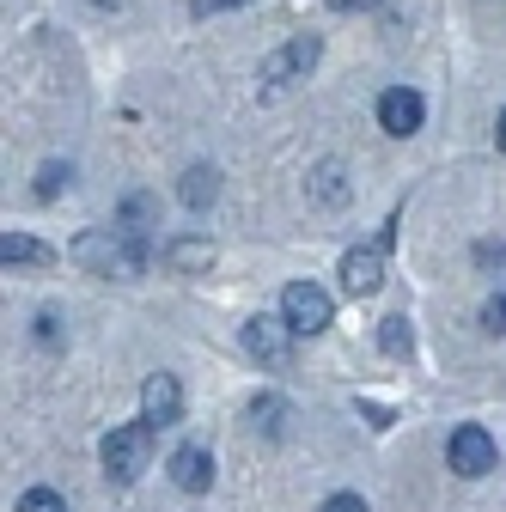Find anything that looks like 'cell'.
Listing matches in <instances>:
<instances>
[{
	"label": "cell",
	"instance_id": "6da1fadb",
	"mask_svg": "<svg viewBox=\"0 0 506 512\" xmlns=\"http://www.w3.org/2000/svg\"><path fill=\"white\" fill-rule=\"evenodd\" d=\"M74 263L80 269H92V275H141V263H147V238H135V232H86L80 244H74Z\"/></svg>",
	"mask_w": 506,
	"mask_h": 512
},
{
	"label": "cell",
	"instance_id": "7a4b0ae2",
	"mask_svg": "<svg viewBox=\"0 0 506 512\" xmlns=\"http://www.w3.org/2000/svg\"><path fill=\"white\" fill-rule=\"evenodd\" d=\"M147 452H153V427H147V421L116 427V433H104V445H98V458H104V470H110L116 482H135V476L147 470Z\"/></svg>",
	"mask_w": 506,
	"mask_h": 512
},
{
	"label": "cell",
	"instance_id": "3957f363",
	"mask_svg": "<svg viewBox=\"0 0 506 512\" xmlns=\"http://www.w3.org/2000/svg\"><path fill=\"white\" fill-rule=\"evenodd\" d=\"M446 464H452V476L482 482V476L500 464V445H494V433H488V427H458V433L446 439Z\"/></svg>",
	"mask_w": 506,
	"mask_h": 512
},
{
	"label": "cell",
	"instance_id": "277c9868",
	"mask_svg": "<svg viewBox=\"0 0 506 512\" xmlns=\"http://www.w3.org/2000/svg\"><path fill=\"white\" fill-rule=\"evenodd\" d=\"M293 324H287V317H250V324H244V348L250 354H257L269 372H287L293 366Z\"/></svg>",
	"mask_w": 506,
	"mask_h": 512
},
{
	"label": "cell",
	"instance_id": "5b68a950",
	"mask_svg": "<svg viewBox=\"0 0 506 512\" xmlns=\"http://www.w3.org/2000/svg\"><path fill=\"white\" fill-rule=\"evenodd\" d=\"M281 317L299 336H318V330H330V293L318 281H293V287H281Z\"/></svg>",
	"mask_w": 506,
	"mask_h": 512
},
{
	"label": "cell",
	"instance_id": "8992f818",
	"mask_svg": "<svg viewBox=\"0 0 506 512\" xmlns=\"http://www.w3.org/2000/svg\"><path fill=\"white\" fill-rule=\"evenodd\" d=\"M318 55H324V43H318V37H293V43H281V49L263 61V86H287V80H305L311 68H318Z\"/></svg>",
	"mask_w": 506,
	"mask_h": 512
},
{
	"label": "cell",
	"instance_id": "52a82bcc",
	"mask_svg": "<svg viewBox=\"0 0 506 512\" xmlns=\"http://www.w3.org/2000/svg\"><path fill=\"white\" fill-rule=\"evenodd\" d=\"M141 421H147L153 433L183 421V384H177L171 372H153V378L141 384Z\"/></svg>",
	"mask_w": 506,
	"mask_h": 512
},
{
	"label": "cell",
	"instance_id": "ba28073f",
	"mask_svg": "<svg viewBox=\"0 0 506 512\" xmlns=\"http://www.w3.org/2000/svg\"><path fill=\"white\" fill-rule=\"evenodd\" d=\"M421 116H427V104H421V92L415 86H391V92H378V128L385 135H415L421 128Z\"/></svg>",
	"mask_w": 506,
	"mask_h": 512
},
{
	"label": "cell",
	"instance_id": "9c48e42d",
	"mask_svg": "<svg viewBox=\"0 0 506 512\" xmlns=\"http://www.w3.org/2000/svg\"><path fill=\"white\" fill-rule=\"evenodd\" d=\"M385 238L378 244H360V250H348L342 256V287L354 293V299H366V293H378V281H385Z\"/></svg>",
	"mask_w": 506,
	"mask_h": 512
},
{
	"label": "cell",
	"instance_id": "30bf717a",
	"mask_svg": "<svg viewBox=\"0 0 506 512\" xmlns=\"http://www.w3.org/2000/svg\"><path fill=\"white\" fill-rule=\"evenodd\" d=\"M165 470H171V482L183 494H208L214 488V452H208V445H177Z\"/></svg>",
	"mask_w": 506,
	"mask_h": 512
},
{
	"label": "cell",
	"instance_id": "8fae6325",
	"mask_svg": "<svg viewBox=\"0 0 506 512\" xmlns=\"http://www.w3.org/2000/svg\"><path fill=\"white\" fill-rule=\"evenodd\" d=\"M348 196H354V183H348V171L336 159H324L318 171H311V202H318V208H342Z\"/></svg>",
	"mask_w": 506,
	"mask_h": 512
},
{
	"label": "cell",
	"instance_id": "7c38bea8",
	"mask_svg": "<svg viewBox=\"0 0 506 512\" xmlns=\"http://www.w3.org/2000/svg\"><path fill=\"white\" fill-rule=\"evenodd\" d=\"M177 196H183V208H196V214L214 208V196H220V171H214V165H189Z\"/></svg>",
	"mask_w": 506,
	"mask_h": 512
},
{
	"label": "cell",
	"instance_id": "4fadbf2b",
	"mask_svg": "<svg viewBox=\"0 0 506 512\" xmlns=\"http://www.w3.org/2000/svg\"><path fill=\"white\" fill-rule=\"evenodd\" d=\"M165 263L183 269V275H202V269H214V244H202V238H177V244H165Z\"/></svg>",
	"mask_w": 506,
	"mask_h": 512
},
{
	"label": "cell",
	"instance_id": "5bb4252c",
	"mask_svg": "<svg viewBox=\"0 0 506 512\" xmlns=\"http://www.w3.org/2000/svg\"><path fill=\"white\" fill-rule=\"evenodd\" d=\"M0 263L7 269H43L49 263V244L25 238V232H7V244H0Z\"/></svg>",
	"mask_w": 506,
	"mask_h": 512
},
{
	"label": "cell",
	"instance_id": "9a60e30c",
	"mask_svg": "<svg viewBox=\"0 0 506 512\" xmlns=\"http://www.w3.org/2000/svg\"><path fill=\"white\" fill-rule=\"evenodd\" d=\"M250 427H263V433H287V403H281V397H257V403H250Z\"/></svg>",
	"mask_w": 506,
	"mask_h": 512
},
{
	"label": "cell",
	"instance_id": "2e32d148",
	"mask_svg": "<svg viewBox=\"0 0 506 512\" xmlns=\"http://www.w3.org/2000/svg\"><path fill=\"white\" fill-rule=\"evenodd\" d=\"M378 348H385V354H409V348H415L409 317H385V324H378Z\"/></svg>",
	"mask_w": 506,
	"mask_h": 512
},
{
	"label": "cell",
	"instance_id": "e0dca14e",
	"mask_svg": "<svg viewBox=\"0 0 506 512\" xmlns=\"http://www.w3.org/2000/svg\"><path fill=\"white\" fill-rule=\"evenodd\" d=\"M68 177H74L68 165H43V171H37V196L49 202V196H55V189H68Z\"/></svg>",
	"mask_w": 506,
	"mask_h": 512
},
{
	"label": "cell",
	"instance_id": "ac0fdd59",
	"mask_svg": "<svg viewBox=\"0 0 506 512\" xmlns=\"http://www.w3.org/2000/svg\"><path fill=\"white\" fill-rule=\"evenodd\" d=\"M19 512H68V506H61V494H55V488H31V494L19 500Z\"/></svg>",
	"mask_w": 506,
	"mask_h": 512
},
{
	"label": "cell",
	"instance_id": "d6986e66",
	"mask_svg": "<svg viewBox=\"0 0 506 512\" xmlns=\"http://www.w3.org/2000/svg\"><path fill=\"white\" fill-rule=\"evenodd\" d=\"M482 330H494V336H506V293H494V299L482 305Z\"/></svg>",
	"mask_w": 506,
	"mask_h": 512
},
{
	"label": "cell",
	"instance_id": "ffe728a7",
	"mask_svg": "<svg viewBox=\"0 0 506 512\" xmlns=\"http://www.w3.org/2000/svg\"><path fill=\"white\" fill-rule=\"evenodd\" d=\"M37 342H43V348H55V342H61V317H55V311H43V317H37Z\"/></svg>",
	"mask_w": 506,
	"mask_h": 512
},
{
	"label": "cell",
	"instance_id": "44dd1931",
	"mask_svg": "<svg viewBox=\"0 0 506 512\" xmlns=\"http://www.w3.org/2000/svg\"><path fill=\"white\" fill-rule=\"evenodd\" d=\"M318 512H366V500H360V494H330Z\"/></svg>",
	"mask_w": 506,
	"mask_h": 512
},
{
	"label": "cell",
	"instance_id": "7402d4cb",
	"mask_svg": "<svg viewBox=\"0 0 506 512\" xmlns=\"http://www.w3.org/2000/svg\"><path fill=\"white\" fill-rule=\"evenodd\" d=\"M196 7V19H208V13H232V7H250V0H189Z\"/></svg>",
	"mask_w": 506,
	"mask_h": 512
},
{
	"label": "cell",
	"instance_id": "603a6c76",
	"mask_svg": "<svg viewBox=\"0 0 506 512\" xmlns=\"http://www.w3.org/2000/svg\"><path fill=\"white\" fill-rule=\"evenodd\" d=\"M336 13H372V7H385V0H330Z\"/></svg>",
	"mask_w": 506,
	"mask_h": 512
},
{
	"label": "cell",
	"instance_id": "cb8c5ba5",
	"mask_svg": "<svg viewBox=\"0 0 506 512\" xmlns=\"http://www.w3.org/2000/svg\"><path fill=\"white\" fill-rule=\"evenodd\" d=\"M494 141H500V153H506V110H500V122H494Z\"/></svg>",
	"mask_w": 506,
	"mask_h": 512
},
{
	"label": "cell",
	"instance_id": "d4e9b609",
	"mask_svg": "<svg viewBox=\"0 0 506 512\" xmlns=\"http://www.w3.org/2000/svg\"><path fill=\"white\" fill-rule=\"evenodd\" d=\"M92 7H122V0H92Z\"/></svg>",
	"mask_w": 506,
	"mask_h": 512
}]
</instances>
